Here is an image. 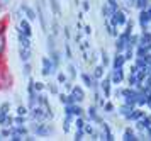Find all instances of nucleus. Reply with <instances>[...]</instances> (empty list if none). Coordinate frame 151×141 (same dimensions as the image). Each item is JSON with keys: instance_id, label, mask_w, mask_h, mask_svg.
I'll use <instances>...</instances> for the list:
<instances>
[{"instance_id": "obj_10", "label": "nucleus", "mask_w": 151, "mask_h": 141, "mask_svg": "<svg viewBox=\"0 0 151 141\" xmlns=\"http://www.w3.org/2000/svg\"><path fill=\"white\" fill-rule=\"evenodd\" d=\"M21 10L26 14V19H29L31 22L37 19V10H36V9H32L31 5H27V4H22V5H21Z\"/></svg>"}, {"instance_id": "obj_55", "label": "nucleus", "mask_w": 151, "mask_h": 141, "mask_svg": "<svg viewBox=\"0 0 151 141\" xmlns=\"http://www.w3.org/2000/svg\"><path fill=\"white\" fill-rule=\"evenodd\" d=\"M82 9L87 12V10H90V2L88 0H82Z\"/></svg>"}, {"instance_id": "obj_35", "label": "nucleus", "mask_w": 151, "mask_h": 141, "mask_svg": "<svg viewBox=\"0 0 151 141\" xmlns=\"http://www.w3.org/2000/svg\"><path fill=\"white\" fill-rule=\"evenodd\" d=\"M46 88L49 90V94H51V95H58V94H60V88H58V85H56V83H48V85H46Z\"/></svg>"}, {"instance_id": "obj_14", "label": "nucleus", "mask_w": 151, "mask_h": 141, "mask_svg": "<svg viewBox=\"0 0 151 141\" xmlns=\"http://www.w3.org/2000/svg\"><path fill=\"white\" fill-rule=\"evenodd\" d=\"M144 116H146V114H144L143 111H139V109H132V112H131L126 119H127V121H134V122H136V121H139V119H143Z\"/></svg>"}, {"instance_id": "obj_56", "label": "nucleus", "mask_w": 151, "mask_h": 141, "mask_svg": "<svg viewBox=\"0 0 151 141\" xmlns=\"http://www.w3.org/2000/svg\"><path fill=\"white\" fill-rule=\"evenodd\" d=\"M63 34H65V39H66V41L71 38V34H70V29H68V27H63Z\"/></svg>"}, {"instance_id": "obj_11", "label": "nucleus", "mask_w": 151, "mask_h": 141, "mask_svg": "<svg viewBox=\"0 0 151 141\" xmlns=\"http://www.w3.org/2000/svg\"><path fill=\"white\" fill-rule=\"evenodd\" d=\"M71 94H73V97H75V101L78 102V104H82V102L85 101V90H83L80 85H73Z\"/></svg>"}, {"instance_id": "obj_39", "label": "nucleus", "mask_w": 151, "mask_h": 141, "mask_svg": "<svg viewBox=\"0 0 151 141\" xmlns=\"http://www.w3.org/2000/svg\"><path fill=\"white\" fill-rule=\"evenodd\" d=\"M73 116L75 117H78V116H83V109H82V106L76 102V104H73Z\"/></svg>"}, {"instance_id": "obj_5", "label": "nucleus", "mask_w": 151, "mask_h": 141, "mask_svg": "<svg viewBox=\"0 0 151 141\" xmlns=\"http://www.w3.org/2000/svg\"><path fill=\"white\" fill-rule=\"evenodd\" d=\"M110 22L116 24V26H126L127 24V14H126V10L119 7L116 12H114V15L110 17Z\"/></svg>"}, {"instance_id": "obj_44", "label": "nucleus", "mask_w": 151, "mask_h": 141, "mask_svg": "<svg viewBox=\"0 0 151 141\" xmlns=\"http://www.w3.org/2000/svg\"><path fill=\"white\" fill-rule=\"evenodd\" d=\"M29 111H31V109L26 107V106H19V107H17V114L19 116H27Z\"/></svg>"}, {"instance_id": "obj_49", "label": "nucleus", "mask_w": 151, "mask_h": 141, "mask_svg": "<svg viewBox=\"0 0 151 141\" xmlns=\"http://www.w3.org/2000/svg\"><path fill=\"white\" fill-rule=\"evenodd\" d=\"M51 31H53L55 36L60 33V24H58V20H53V22H51Z\"/></svg>"}, {"instance_id": "obj_30", "label": "nucleus", "mask_w": 151, "mask_h": 141, "mask_svg": "<svg viewBox=\"0 0 151 141\" xmlns=\"http://www.w3.org/2000/svg\"><path fill=\"white\" fill-rule=\"evenodd\" d=\"M146 53H150L148 46H144V44H137L136 46V56H144Z\"/></svg>"}, {"instance_id": "obj_40", "label": "nucleus", "mask_w": 151, "mask_h": 141, "mask_svg": "<svg viewBox=\"0 0 151 141\" xmlns=\"http://www.w3.org/2000/svg\"><path fill=\"white\" fill-rule=\"evenodd\" d=\"M85 124H87V122L83 121V116H78V117H75V126H76V129H83V128H85Z\"/></svg>"}, {"instance_id": "obj_34", "label": "nucleus", "mask_w": 151, "mask_h": 141, "mask_svg": "<svg viewBox=\"0 0 151 141\" xmlns=\"http://www.w3.org/2000/svg\"><path fill=\"white\" fill-rule=\"evenodd\" d=\"M134 48H126V51H124V56H126V61H131L132 58H136L134 56Z\"/></svg>"}, {"instance_id": "obj_28", "label": "nucleus", "mask_w": 151, "mask_h": 141, "mask_svg": "<svg viewBox=\"0 0 151 141\" xmlns=\"http://www.w3.org/2000/svg\"><path fill=\"white\" fill-rule=\"evenodd\" d=\"M53 49H56V41H55V34H48V53H51Z\"/></svg>"}, {"instance_id": "obj_23", "label": "nucleus", "mask_w": 151, "mask_h": 141, "mask_svg": "<svg viewBox=\"0 0 151 141\" xmlns=\"http://www.w3.org/2000/svg\"><path fill=\"white\" fill-rule=\"evenodd\" d=\"M151 43V33L150 31H143V34L139 36V44H150Z\"/></svg>"}, {"instance_id": "obj_8", "label": "nucleus", "mask_w": 151, "mask_h": 141, "mask_svg": "<svg viewBox=\"0 0 151 141\" xmlns=\"http://www.w3.org/2000/svg\"><path fill=\"white\" fill-rule=\"evenodd\" d=\"M17 31H22V33L26 34L27 38H31V36H32V27H31V20H29V19H24V17H22V19L19 20V27H17Z\"/></svg>"}, {"instance_id": "obj_33", "label": "nucleus", "mask_w": 151, "mask_h": 141, "mask_svg": "<svg viewBox=\"0 0 151 141\" xmlns=\"http://www.w3.org/2000/svg\"><path fill=\"white\" fill-rule=\"evenodd\" d=\"M100 56H102V65H104V67H109V65H110V56L107 54V51H105V49H102V51H100Z\"/></svg>"}, {"instance_id": "obj_9", "label": "nucleus", "mask_w": 151, "mask_h": 141, "mask_svg": "<svg viewBox=\"0 0 151 141\" xmlns=\"http://www.w3.org/2000/svg\"><path fill=\"white\" fill-rule=\"evenodd\" d=\"M110 78H112V85H121L122 80L126 78V77H124L122 68H114L112 73H110Z\"/></svg>"}, {"instance_id": "obj_20", "label": "nucleus", "mask_w": 151, "mask_h": 141, "mask_svg": "<svg viewBox=\"0 0 151 141\" xmlns=\"http://www.w3.org/2000/svg\"><path fill=\"white\" fill-rule=\"evenodd\" d=\"M80 78H82V82H83V85H85V87L92 88V85H93V77H92V75H88V73H80Z\"/></svg>"}, {"instance_id": "obj_21", "label": "nucleus", "mask_w": 151, "mask_h": 141, "mask_svg": "<svg viewBox=\"0 0 151 141\" xmlns=\"http://www.w3.org/2000/svg\"><path fill=\"white\" fill-rule=\"evenodd\" d=\"M132 106H129V104H122V106H121V107H119V114L122 116V117H127V116L131 114V112H132Z\"/></svg>"}, {"instance_id": "obj_45", "label": "nucleus", "mask_w": 151, "mask_h": 141, "mask_svg": "<svg viewBox=\"0 0 151 141\" xmlns=\"http://www.w3.org/2000/svg\"><path fill=\"white\" fill-rule=\"evenodd\" d=\"M83 131H85V134H93V133H95V129H93V126H92V124H90V122H87V124H85V128H83Z\"/></svg>"}, {"instance_id": "obj_41", "label": "nucleus", "mask_w": 151, "mask_h": 141, "mask_svg": "<svg viewBox=\"0 0 151 141\" xmlns=\"http://www.w3.org/2000/svg\"><path fill=\"white\" fill-rule=\"evenodd\" d=\"M65 54H66V58H68V60H71V58H73V53H71V46H70L68 41H65Z\"/></svg>"}, {"instance_id": "obj_24", "label": "nucleus", "mask_w": 151, "mask_h": 141, "mask_svg": "<svg viewBox=\"0 0 151 141\" xmlns=\"http://www.w3.org/2000/svg\"><path fill=\"white\" fill-rule=\"evenodd\" d=\"M49 7L55 15H61V7H60V2L58 0H49Z\"/></svg>"}, {"instance_id": "obj_52", "label": "nucleus", "mask_w": 151, "mask_h": 141, "mask_svg": "<svg viewBox=\"0 0 151 141\" xmlns=\"http://www.w3.org/2000/svg\"><path fill=\"white\" fill-rule=\"evenodd\" d=\"M0 109H2V112L9 114V112H10V104H9V102H4V104L0 106Z\"/></svg>"}, {"instance_id": "obj_12", "label": "nucleus", "mask_w": 151, "mask_h": 141, "mask_svg": "<svg viewBox=\"0 0 151 141\" xmlns=\"http://www.w3.org/2000/svg\"><path fill=\"white\" fill-rule=\"evenodd\" d=\"M134 124H136L137 129H150L151 128V116H144L143 119L136 121Z\"/></svg>"}, {"instance_id": "obj_19", "label": "nucleus", "mask_w": 151, "mask_h": 141, "mask_svg": "<svg viewBox=\"0 0 151 141\" xmlns=\"http://www.w3.org/2000/svg\"><path fill=\"white\" fill-rule=\"evenodd\" d=\"M114 12H116V10H114L109 4H104L102 5V17L104 19H110V17L114 15Z\"/></svg>"}, {"instance_id": "obj_25", "label": "nucleus", "mask_w": 151, "mask_h": 141, "mask_svg": "<svg viewBox=\"0 0 151 141\" xmlns=\"http://www.w3.org/2000/svg\"><path fill=\"white\" fill-rule=\"evenodd\" d=\"M105 29H107V33L110 34V36H114V38H117L119 36V33H117V26L116 24H107V19H105Z\"/></svg>"}, {"instance_id": "obj_26", "label": "nucleus", "mask_w": 151, "mask_h": 141, "mask_svg": "<svg viewBox=\"0 0 151 141\" xmlns=\"http://www.w3.org/2000/svg\"><path fill=\"white\" fill-rule=\"evenodd\" d=\"M32 73V65H31V61H24V65H22V75L24 77H31Z\"/></svg>"}, {"instance_id": "obj_3", "label": "nucleus", "mask_w": 151, "mask_h": 141, "mask_svg": "<svg viewBox=\"0 0 151 141\" xmlns=\"http://www.w3.org/2000/svg\"><path fill=\"white\" fill-rule=\"evenodd\" d=\"M41 63H42V70H41L42 77H49V75H55L56 72H58V68L53 65V61H51V58H49V56H42Z\"/></svg>"}, {"instance_id": "obj_64", "label": "nucleus", "mask_w": 151, "mask_h": 141, "mask_svg": "<svg viewBox=\"0 0 151 141\" xmlns=\"http://www.w3.org/2000/svg\"><path fill=\"white\" fill-rule=\"evenodd\" d=\"M0 112H2V109H0Z\"/></svg>"}, {"instance_id": "obj_46", "label": "nucleus", "mask_w": 151, "mask_h": 141, "mask_svg": "<svg viewBox=\"0 0 151 141\" xmlns=\"http://www.w3.org/2000/svg\"><path fill=\"white\" fill-rule=\"evenodd\" d=\"M14 124H15V126L26 124V116H17V117H14Z\"/></svg>"}, {"instance_id": "obj_1", "label": "nucleus", "mask_w": 151, "mask_h": 141, "mask_svg": "<svg viewBox=\"0 0 151 141\" xmlns=\"http://www.w3.org/2000/svg\"><path fill=\"white\" fill-rule=\"evenodd\" d=\"M31 131L34 133V136L44 138V136L53 134V133H55V128H53L51 124H48V122H44V121H32L31 122Z\"/></svg>"}, {"instance_id": "obj_18", "label": "nucleus", "mask_w": 151, "mask_h": 141, "mask_svg": "<svg viewBox=\"0 0 151 141\" xmlns=\"http://www.w3.org/2000/svg\"><path fill=\"white\" fill-rule=\"evenodd\" d=\"M37 19H39V22H41V27H42V31H48V24H46V19H44V14H42V9L41 5H39V2H37Z\"/></svg>"}, {"instance_id": "obj_63", "label": "nucleus", "mask_w": 151, "mask_h": 141, "mask_svg": "<svg viewBox=\"0 0 151 141\" xmlns=\"http://www.w3.org/2000/svg\"><path fill=\"white\" fill-rule=\"evenodd\" d=\"M150 29H151V24H150Z\"/></svg>"}, {"instance_id": "obj_42", "label": "nucleus", "mask_w": 151, "mask_h": 141, "mask_svg": "<svg viewBox=\"0 0 151 141\" xmlns=\"http://www.w3.org/2000/svg\"><path fill=\"white\" fill-rule=\"evenodd\" d=\"M134 60H136V65H137L139 68H143V67H146V65H148V63H146V58H144V56H136Z\"/></svg>"}, {"instance_id": "obj_31", "label": "nucleus", "mask_w": 151, "mask_h": 141, "mask_svg": "<svg viewBox=\"0 0 151 141\" xmlns=\"http://www.w3.org/2000/svg\"><path fill=\"white\" fill-rule=\"evenodd\" d=\"M7 49V39H5V34H0V54H5Z\"/></svg>"}, {"instance_id": "obj_58", "label": "nucleus", "mask_w": 151, "mask_h": 141, "mask_svg": "<svg viewBox=\"0 0 151 141\" xmlns=\"http://www.w3.org/2000/svg\"><path fill=\"white\" fill-rule=\"evenodd\" d=\"M2 136H12V129H2Z\"/></svg>"}, {"instance_id": "obj_53", "label": "nucleus", "mask_w": 151, "mask_h": 141, "mask_svg": "<svg viewBox=\"0 0 151 141\" xmlns=\"http://www.w3.org/2000/svg\"><path fill=\"white\" fill-rule=\"evenodd\" d=\"M107 4H109L114 10H117V9H119V0H107Z\"/></svg>"}, {"instance_id": "obj_54", "label": "nucleus", "mask_w": 151, "mask_h": 141, "mask_svg": "<svg viewBox=\"0 0 151 141\" xmlns=\"http://www.w3.org/2000/svg\"><path fill=\"white\" fill-rule=\"evenodd\" d=\"M5 31H7V22L0 20V34H5Z\"/></svg>"}, {"instance_id": "obj_38", "label": "nucleus", "mask_w": 151, "mask_h": 141, "mask_svg": "<svg viewBox=\"0 0 151 141\" xmlns=\"http://www.w3.org/2000/svg\"><path fill=\"white\" fill-rule=\"evenodd\" d=\"M87 112H88V117L92 119V121H93V119L97 117V106H93V104H92V106L87 109Z\"/></svg>"}, {"instance_id": "obj_61", "label": "nucleus", "mask_w": 151, "mask_h": 141, "mask_svg": "<svg viewBox=\"0 0 151 141\" xmlns=\"http://www.w3.org/2000/svg\"><path fill=\"white\" fill-rule=\"evenodd\" d=\"M2 65H5V61H4V54H0V67Z\"/></svg>"}, {"instance_id": "obj_59", "label": "nucleus", "mask_w": 151, "mask_h": 141, "mask_svg": "<svg viewBox=\"0 0 151 141\" xmlns=\"http://www.w3.org/2000/svg\"><path fill=\"white\" fill-rule=\"evenodd\" d=\"M83 31H85V34H92V27H90V26H85V27H83Z\"/></svg>"}, {"instance_id": "obj_22", "label": "nucleus", "mask_w": 151, "mask_h": 141, "mask_svg": "<svg viewBox=\"0 0 151 141\" xmlns=\"http://www.w3.org/2000/svg\"><path fill=\"white\" fill-rule=\"evenodd\" d=\"M122 140L124 141H136V140H139V138H137V134L132 131V129H126V131H124Z\"/></svg>"}, {"instance_id": "obj_37", "label": "nucleus", "mask_w": 151, "mask_h": 141, "mask_svg": "<svg viewBox=\"0 0 151 141\" xmlns=\"http://www.w3.org/2000/svg\"><path fill=\"white\" fill-rule=\"evenodd\" d=\"M148 5H150V0H136V9H139V10H143V9H148Z\"/></svg>"}, {"instance_id": "obj_47", "label": "nucleus", "mask_w": 151, "mask_h": 141, "mask_svg": "<svg viewBox=\"0 0 151 141\" xmlns=\"http://www.w3.org/2000/svg\"><path fill=\"white\" fill-rule=\"evenodd\" d=\"M65 116H73V104H65Z\"/></svg>"}, {"instance_id": "obj_4", "label": "nucleus", "mask_w": 151, "mask_h": 141, "mask_svg": "<svg viewBox=\"0 0 151 141\" xmlns=\"http://www.w3.org/2000/svg\"><path fill=\"white\" fill-rule=\"evenodd\" d=\"M29 116H31V119H32V121H46V119H48L46 109L42 107V106H39V104L29 111Z\"/></svg>"}, {"instance_id": "obj_57", "label": "nucleus", "mask_w": 151, "mask_h": 141, "mask_svg": "<svg viewBox=\"0 0 151 141\" xmlns=\"http://www.w3.org/2000/svg\"><path fill=\"white\" fill-rule=\"evenodd\" d=\"M63 85H65V88H66L68 92H71V88H73V85H71V80H66Z\"/></svg>"}, {"instance_id": "obj_36", "label": "nucleus", "mask_w": 151, "mask_h": 141, "mask_svg": "<svg viewBox=\"0 0 151 141\" xmlns=\"http://www.w3.org/2000/svg\"><path fill=\"white\" fill-rule=\"evenodd\" d=\"M127 83H129V87H136L137 83H139V80H137L136 73H131L129 77H127Z\"/></svg>"}, {"instance_id": "obj_29", "label": "nucleus", "mask_w": 151, "mask_h": 141, "mask_svg": "<svg viewBox=\"0 0 151 141\" xmlns=\"http://www.w3.org/2000/svg\"><path fill=\"white\" fill-rule=\"evenodd\" d=\"M137 44H139V36L131 34V36H129V41H127V48H136Z\"/></svg>"}, {"instance_id": "obj_51", "label": "nucleus", "mask_w": 151, "mask_h": 141, "mask_svg": "<svg viewBox=\"0 0 151 141\" xmlns=\"http://www.w3.org/2000/svg\"><path fill=\"white\" fill-rule=\"evenodd\" d=\"M56 80H58V83H65L68 78H66V75L63 73V72H60V73H58V77H56Z\"/></svg>"}, {"instance_id": "obj_27", "label": "nucleus", "mask_w": 151, "mask_h": 141, "mask_svg": "<svg viewBox=\"0 0 151 141\" xmlns=\"http://www.w3.org/2000/svg\"><path fill=\"white\" fill-rule=\"evenodd\" d=\"M75 117L73 116H65V121H63V131L65 133H68L70 128H71V121H73Z\"/></svg>"}, {"instance_id": "obj_2", "label": "nucleus", "mask_w": 151, "mask_h": 141, "mask_svg": "<svg viewBox=\"0 0 151 141\" xmlns=\"http://www.w3.org/2000/svg\"><path fill=\"white\" fill-rule=\"evenodd\" d=\"M12 83H14V78H12L10 72L7 70L5 65H2L0 67V92L9 90V88L12 87Z\"/></svg>"}, {"instance_id": "obj_17", "label": "nucleus", "mask_w": 151, "mask_h": 141, "mask_svg": "<svg viewBox=\"0 0 151 141\" xmlns=\"http://www.w3.org/2000/svg\"><path fill=\"white\" fill-rule=\"evenodd\" d=\"M104 73H105V67L100 63V65H97V67L93 68V73H92V77H93V78H97V80H102Z\"/></svg>"}, {"instance_id": "obj_50", "label": "nucleus", "mask_w": 151, "mask_h": 141, "mask_svg": "<svg viewBox=\"0 0 151 141\" xmlns=\"http://www.w3.org/2000/svg\"><path fill=\"white\" fill-rule=\"evenodd\" d=\"M83 136H85V131H83V129H76L75 140H76V141H82V140H83Z\"/></svg>"}, {"instance_id": "obj_32", "label": "nucleus", "mask_w": 151, "mask_h": 141, "mask_svg": "<svg viewBox=\"0 0 151 141\" xmlns=\"http://www.w3.org/2000/svg\"><path fill=\"white\" fill-rule=\"evenodd\" d=\"M66 73H68L70 80H75V78H76V67H75V65H68V68H66Z\"/></svg>"}, {"instance_id": "obj_62", "label": "nucleus", "mask_w": 151, "mask_h": 141, "mask_svg": "<svg viewBox=\"0 0 151 141\" xmlns=\"http://www.w3.org/2000/svg\"><path fill=\"white\" fill-rule=\"evenodd\" d=\"M148 10H150V12H151V4H150V5H148Z\"/></svg>"}, {"instance_id": "obj_13", "label": "nucleus", "mask_w": 151, "mask_h": 141, "mask_svg": "<svg viewBox=\"0 0 151 141\" xmlns=\"http://www.w3.org/2000/svg\"><path fill=\"white\" fill-rule=\"evenodd\" d=\"M19 56H21L22 63H24V61H31V56H32V51H31V48L21 46V48H19Z\"/></svg>"}, {"instance_id": "obj_48", "label": "nucleus", "mask_w": 151, "mask_h": 141, "mask_svg": "<svg viewBox=\"0 0 151 141\" xmlns=\"http://www.w3.org/2000/svg\"><path fill=\"white\" fill-rule=\"evenodd\" d=\"M46 88V83H42V82H34V90L36 92H42Z\"/></svg>"}, {"instance_id": "obj_15", "label": "nucleus", "mask_w": 151, "mask_h": 141, "mask_svg": "<svg viewBox=\"0 0 151 141\" xmlns=\"http://www.w3.org/2000/svg\"><path fill=\"white\" fill-rule=\"evenodd\" d=\"M124 63H126V56L124 53H117L114 56V63H112V68H122Z\"/></svg>"}, {"instance_id": "obj_7", "label": "nucleus", "mask_w": 151, "mask_h": 141, "mask_svg": "<svg viewBox=\"0 0 151 141\" xmlns=\"http://www.w3.org/2000/svg\"><path fill=\"white\" fill-rule=\"evenodd\" d=\"M127 41H129V34L121 33L119 36H117V41H116V51L117 53H124V51H126Z\"/></svg>"}, {"instance_id": "obj_16", "label": "nucleus", "mask_w": 151, "mask_h": 141, "mask_svg": "<svg viewBox=\"0 0 151 141\" xmlns=\"http://www.w3.org/2000/svg\"><path fill=\"white\" fill-rule=\"evenodd\" d=\"M49 58H51V61H53V65H55L56 68H60V63H61V53H60L58 49H53V51L49 53Z\"/></svg>"}, {"instance_id": "obj_60", "label": "nucleus", "mask_w": 151, "mask_h": 141, "mask_svg": "<svg viewBox=\"0 0 151 141\" xmlns=\"http://www.w3.org/2000/svg\"><path fill=\"white\" fill-rule=\"evenodd\" d=\"M114 95H116V97H121V95H122V88H117L116 92H114Z\"/></svg>"}, {"instance_id": "obj_43", "label": "nucleus", "mask_w": 151, "mask_h": 141, "mask_svg": "<svg viewBox=\"0 0 151 141\" xmlns=\"http://www.w3.org/2000/svg\"><path fill=\"white\" fill-rule=\"evenodd\" d=\"M104 112H105V114L114 112V104H112V102H105V104H104Z\"/></svg>"}, {"instance_id": "obj_6", "label": "nucleus", "mask_w": 151, "mask_h": 141, "mask_svg": "<svg viewBox=\"0 0 151 141\" xmlns=\"http://www.w3.org/2000/svg\"><path fill=\"white\" fill-rule=\"evenodd\" d=\"M100 90H102V94L105 99H109L110 95H112V78H110V73L105 78H102V82H100Z\"/></svg>"}]
</instances>
